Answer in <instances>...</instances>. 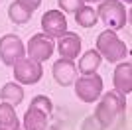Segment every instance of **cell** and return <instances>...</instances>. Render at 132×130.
<instances>
[{
    "label": "cell",
    "instance_id": "obj_12",
    "mask_svg": "<svg viewBox=\"0 0 132 130\" xmlns=\"http://www.w3.org/2000/svg\"><path fill=\"white\" fill-rule=\"evenodd\" d=\"M24 128L26 130H45L47 128V114L39 110L38 107H32L24 114Z\"/></svg>",
    "mask_w": 132,
    "mask_h": 130
},
{
    "label": "cell",
    "instance_id": "obj_19",
    "mask_svg": "<svg viewBox=\"0 0 132 130\" xmlns=\"http://www.w3.org/2000/svg\"><path fill=\"white\" fill-rule=\"evenodd\" d=\"M57 4H59V8L63 12H73L75 14L83 6V0H57Z\"/></svg>",
    "mask_w": 132,
    "mask_h": 130
},
{
    "label": "cell",
    "instance_id": "obj_23",
    "mask_svg": "<svg viewBox=\"0 0 132 130\" xmlns=\"http://www.w3.org/2000/svg\"><path fill=\"white\" fill-rule=\"evenodd\" d=\"M83 2H101V0H83Z\"/></svg>",
    "mask_w": 132,
    "mask_h": 130
},
{
    "label": "cell",
    "instance_id": "obj_21",
    "mask_svg": "<svg viewBox=\"0 0 132 130\" xmlns=\"http://www.w3.org/2000/svg\"><path fill=\"white\" fill-rule=\"evenodd\" d=\"M22 6H26V8H30V10H36V8H39V4H42V0H18Z\"/></svg>",
    "mask_w": 132,
    "mask_h": 130
},
{
    "label": "cell",
    "instance_id": "obj_13",
    "mask_svg": "<svg viewBox=\"0 0 132 130\" xmlns=\"http://www.w3.org/2000/svg\"><path fill=\"white\" fill-rule=\"evenodd\" d=\"M101 65V55L97 49H89L87 53L79 59V71L83 75H93Z\"/></svg>",
    "mask_w": 132,
    "mask_h": 130
},
{
    "label": "cell",
    "instance_id": "obj_10",
    "mask_svg": "<svg viewBox=\"0 0 132 130\" xmlns=\"http://www.w3.org/2000/svg\"><path fill=\"white\" fill-rule=\"evenodd\" d=\"M53 77L61 87H69L77 79V65L71 59H57L53 63Z\"/></svg>",
    "mask_w": 132,
    "mask_h": 130
},
{
    "label": "cell",
    "instance_id": "obj_18",
    "mask_svg": "<svg viewBox=\"0 0 132 130\" xmlns=\"http://www.w3.org/2000/svg\"><path fill=\"white\" fill-rule=\"evenodd\" d=\"M32 107H38L39 110H44L47 116H50V112H51V101L47 97H44V95H38V97H34L32 99Z\"/></svg>",
    "mask_w": 132,
    "mask_h": 130
},
{
    "label": "cell",
    "instance_id": "obj_6",
    "mask_svg": "<svg viewBox=\"0 0 132 130\" xmlns=\"http://www.w3.org/2000/svg\"><path fill=\"white\" fill-rule=\"evenodd\" d=\"M24 43L14 34H6L0 38V59L4 65H14L24 57Z\"/></svg>",
    "mask_w": 132,
    "mask_h": 130
},
{
    "label": "cell",
    "instance_id": "obj_1",
    "mask_svg": "<svg viewBox=\"0 0 132 130\" xmlns=\"http://www.w3.org/2000/svg\"><path fill=\"white\" fill-rule=\"evenodd\" d=\"M124 107H126L124 97H120V95L114 93V91H109L105 97L101 99V103H99V107H97V110H95L93 116L101 124V128L105 130L106 126H110L116 120L118 114L124 112Z\"/></svg>",
    "mask_w": 132,
    "mask_h": 130
},
{
    "label": "cell",
    "instance_id": "obj_16",
    "mask_svg": "<svg viewBox=\"0 0 132 130\" xmlns=\"http://www.w3.org/2000/svg\"><path fill=\"white\" fill-rule=\"evenodd\" d=\"M8 16H10V20L14 22V24H26V22H30V18H32V10L26 8V6H22L16 0V2H12V4L8 6Z\"/></svg>",
    "mask_w": 132,
    "mask_h": 130
},
{
    "label": "cell",
    "instance_id": "obj_7",
    "mask_svg": "<svg viewBox=\"0 0 132 130\" xmlns=\"http://www.w3.org/2000/svg\"><path fill=\"white\" fill-rule=\"evenodd\" d=\"M26 51L30 53V59L32 61L42 63V61L51 57V53H53V42L50 38H45V34H36V36L30 38Z\"/></svg>",
    "mask_w": 132,
    "mask_h": 130
},
{
    "label": "cell",
    "instance_id": "obj_14",
    "mask_svg": "<svg viewBox=\"0 0 132 130\" xmlns=\"http://www.w3.org/2000/svg\"><path fill=\"white\" fill-rule=\"evenodd\" d=\"M0 97L4 99V103L16 107V104H20L24 101V91H22V87L16 85V83H6L2 87V91H0Z\"/></svg>",
    "mask_w": 132,
    "mask_h": 130
},
{
    "label": "cell",
    "instance_id": "obj_11",
    "mask_svg": "<svg viewBox=\"0 0 132 130\" xmlns=\"http://www.w3.org/2000/svg\"><path fill=\"white\" fill-rule=\"evenodd\" d=\"M114 87L120 95H128L132 91V65L128 63H120L114 69Z\"/></svg>",
    "mask_w": 132,
    "mask_h": 130
},
{
    "label": "cell",
    "instance_id": "obj_2",
    "mask_svg": "<svg viewBox=\"0 0 132 130\" xmlns=\"http://www.w3.org/2000/svg\"><path fill=\"white\" fill-rule=\"evenodd\" d=\"M97 51H99V55H103L110 63L122 61L128 55V47L124 45V42H120L116 38V34L112 30H105V32L99 34V38H97Z\"/></svg>",
    "mask_w": 132,
    "mask_h": 130
},
{
    "label": "cell",
    "instance_id": "obj_5",
    "mask_svg": "<svg viewBox=\"0 0 132 130\" xmlns=\"http://www.w3.org/2000/svg\"><path fill=\"white\" fill-rule=\"evenodd\" d=\"M101 93H103V79L97 73L85 75L77 79V83H75V95L83 103H95L101 97Z\"/></svg>",
    "mask_w": 132,
    "mask_h": 130
},
{
    "label": "cell",
    "instance_id": "obj_9",
    "mask_svg": "<svg viewBox=\"0 0 132 130\" xmlns=\"http://www.w3.org/2000/svg\"><path fill=\"white\" fill-rule=\"evenodd\" d=\"M57 51H59L61 59H75L81 51V38L73 32H65L57 42Z\"/></svg>",
    "mask_w": 132,
    "mask_h": 130
},
{
    "label": "cell",
    "instance_id": "obj_20",
    "mask_svg": "<svg viewBox=\"0 0 132 130\" xmlns=\"http://www.w3.org/2000/svg\"><path fill=\"white\" fill-rule=\"evenodd\" d=\"M83 130H103V128H101V124L95 120V116H89V118H85V122H83Z\"/></svg>",
    "mask_w": 132,
    "mask_h": 130
},
{
    "label": "cell",
    "instance_id": "obj_3",
    "mask_svg": "<svg viewBox=\"0 0 132 130\" xmlns=\"http://www.w3.org/2000/svg\"><path fill=\"white\" fill-rule=\"evenodd\" d=\"M97 18H101L110 30H120L126 24V10L118 0H103L97 10Z\"/></svg>",
    "mask_w": 132,
    "mask_h": 130
},
{
    "label": "cell",
    "instance_id": "obj_22",
    "mask_svg": "<svg viewBox=\"0 0 132 130\" xmlns=\"http://www.w3.org/2000/svg\"><path fill=\"white\" fill-rule=\"evenodd\" d=\"M12 130H26V128H22V126L18 124V126H16V128H12Z\"/></svg>",
    "mask_w": 132,
    "mask_h": 130
},
{
    "label": "cell",
    "instance_id": "obj_4",
    "mask_svg": "<svg viewBox=\"0 0 132 130\" xmlns=\"http://www.w3.org/2000/svg\"><path fill=\"white\" fill-rule=\"evenodd\" d=\"M14 67V79L22 85H36L44 75V69L38 61H32L30 57H22L20 61L12 65Z\"/></svg>",
    "mask_w": 132,
    "mask_h": 130
},
{
    "label": "cell",
    "instance_id": "obj_17",
    "mask_svg": "<svg viewBox=\"0 0 132 130\" xmlns=\"http://www.w3.org/2000/svg\"><path fill=\"white\" fill-rule=\"evenodd\" d=\"M75 22L83 28H93L99 18H97V10H93L91 6H81L77 12H75Z\"/></svg>",
    "mask_w": 132,
    "mask_h": 130
},
{
    "label": "cell",
    "instance_id": "obj_25",
    "mask_svg": "<svg viewBox=\"0 0 132 130\" xmlns=\"http://www.w3.org/2000/svg\"><path fill=\"white\" fill-rule=\"evenodd\" d=\"M50 130H57V128H50Z\"/></svg>",
    "mask_w": 132,
    "mask_h": 130
},
{
    "label": "cell",
    "instance_id": "obj_24",
    "mask_svg": "<svg viewBox=\"0 0 132 130\" xmlns=\"http://www.w3.org/2000/svg\"><path fill=\"white\" fill-rule=\"evenodd\" d=\"M124 2H132V0H124Z\"/></svg>",
    "mask_w": 132,
    "mask_h": 130
},
{
    "label": "cell",
    "instance_id": "obj_8",
    "mask_svg": "<svg viewBox=\"0 0 132 130\" xmlns=\"http://www.w3.org/2000/svg\"><path fill=\"white\" fill-rule=\"evenodd\" d=\"M42 28L47 38H61L67 32V20L61 10H47L42 16Z\"/></svg>",
    "mask_w": 132,
    "mask_h": 130
},
{
    "label": "cell",
    "instance_id": "obj_26",
    "mask_svg": "<svg viewBox=\"0 0 132 130\" xmlns=\"http://www.w3.org/2000/svg\"><path fill=\"white\" fill-rule=\"evenodd\" d=\"M0 130H6V128H0Z\"/></svg>",
    "mask_w": 132,
    "mask_h": 130
},
{
    "label": "cell",
    "instance_id": "obj_15",
    "mask_svg": "<svg viewBox=\"0 0 132 130\" xmlns=\"http://www.w3.org/2000/svg\"><path fill=\"white\" fill-rule=\"evenodd\" d=\"M20 124L18 122V116L14 112V107L8 103H2L0 104V128H6V130H12Z\"/></svg>",
    "mask_w": 132,
    "mask_h": 130
}]
</instances>
